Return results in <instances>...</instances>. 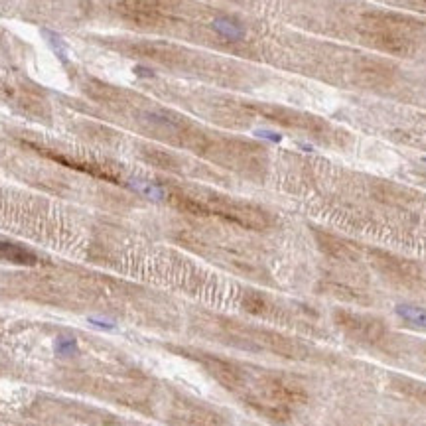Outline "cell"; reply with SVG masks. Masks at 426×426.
I'll use <instances>...</instances> for the list:
<instances>
[{
	"mask_svg": "<svg viewBox=\"0 0 426 426\" xmlns=\"http://www.w3.org/2000/svg\"><path fill=\"white\" fill-rule=\"evenodd\" d=\"M394 312L408 324H412L414 328L426 329V308H418L412 304H398L394 308Z\"/></svg>",
	"mask_w": 426,
	"mask_h": 426,
	"instance_id": "cell-1",
	"label": "cell"
},
{
	"mask_svg": "<svg viewBox=\"0 0 426 426\" xmlns=\"http://www.w3.org/2000/svg\"><path fill=\"white\" fill-rule=\"evenodd\" d=\"M0 253L8 261L18 262V264H34L36 262V257L30 251H26V249H22L18 245H12V243H0Z\"/></svg>",
	"mask_w": 426,
	"mask_h": 426,
	"instance_id": "cell-2",
	"label": "cell"
},
{
	"mask_svg": "<svg viewBox=\"0 0 426 426\" xmlns=\"http://www.w3.org/2000/svg\"><path fill=\"white\" fill-rule=\"evenodd\" d=\"M213 30L217 34H221L227 40H241L245 36V28L237 22H233L229 18H217L213 20Z\"/></svg>",
	"mask_w": 426,
	"mask_h": 426,
	"instance_id": "cell-3",
	"label": "cell"
},
{
	"mask_svg": "<svg viewBox=\"0 0 426 426\" xmlns=\"http://www.w3.org/2000/svg\"><path fill=\"white\" fill-rule=\"evenodd\" d=\"M77 349H79V345H77L75 337L62 335L56 339V355H60V357H71L77 353Z\"/></svg>",
	"mask_w": 426,
	"mask_h": 426,
	"instance_id": "cell-4",
	"label": "cell"
},
{
	"mask_svg": "<svg viewBox=\"0 0 426 426\" xmlns=\"http://www.w3.org/2000/svg\"><path fill=\"white\" fill-rule=\"evenodd\" d=\"M89 326H95L99 329H105V331H115L117 329V324L115 322H109V320H99V318H89L87 320Z\"/></svg>",
	"mask_w": 426,
	"mask_h": 426,
	"instance_id": "cell-5",
	"label": "cell"
},
{
	"mask_svg": "<svg viewBox=\"0 0 426 426\" xmlns=\"http://www.w3.org/2000/svg\"><path fill=\"white\" fill-rule=\"evenodd\" d=\"M255 136H259V138H264V140H268V142H274V144H278V142H282V134L280 132H272V131H255Z\"/></svg>",
	"mask_w": 426,
	"mask_h": 426,
	"instance_id": "cell-6",
	"label": "cell"
},
{
	"mask_svg": "<svg viewBox=\"0 0 426 426\" xmlns=\"http://www.w3.org/2000/svg\"><path fill=\"white\" fill-rule=\"evenodd\" d=\"M134 71L140 73V77H154V71H150V69H146V67H142V66H136L134 67Z\"/></svg>",
	"mask_w": 426,
	"mask_h": 426,
	"instance_id": "cell-7",
	"label": "cell"
},
{
	"mask_svg": "<svg viewBox=\"0 0 426 426\" xmlns=\"http://www.w3.org/2000/svg\"><path fill=\"white\" fill-rule=\"evenodd\" d=\"M424 162H426V158H424Z\"/></svg>",
	"mask_w": 426,
	"mask_h": 426,
	"instance_id": "cell-8",
	"label": "cell"
}]
</instances>
